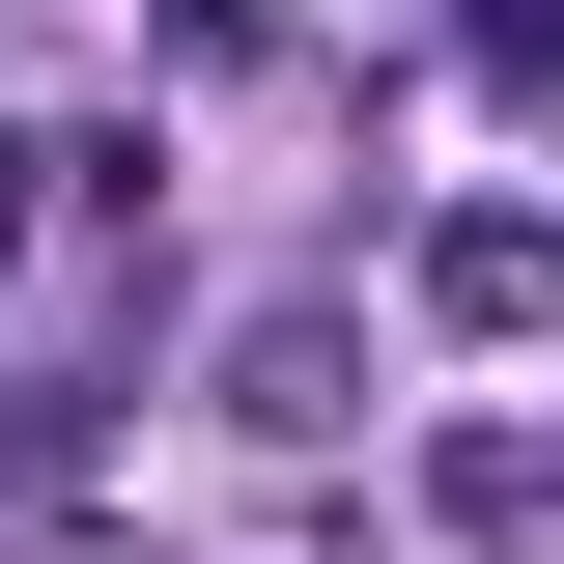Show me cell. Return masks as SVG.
I'll return each mask as SVG.
<instances>
[{
  "instance_id": "6da1fadb",
  "label": "cell",
  "mask_w": 564,
  "mask_h": 564,
  "mask_svg": "<svg viewBox=\"0 0 564 564\" xmlns=\"http://www.w3.org/2000/svg\"><path fill=\"white\" fill-rule=\"evenodd\" d=\"M226 423H254V452H339L367 423V311L339 282H254V311H226Z\"/></svg>"
},
{
  "instance_id": "7a4b0ae2",
  "label": "cell",
  "mask_w": 564,
  "mask_h": 564,
  "mask_svg": "<svg viewBox=\"0 0 564 564\" xmlns=\"http://www.w3.org/2000/svg\"><path fill=\"white\" fill-rule=\"evenodd\" d=\"M564 311V198H452L423 226V339H536Z\"/></svg>"
}]
</instances>
